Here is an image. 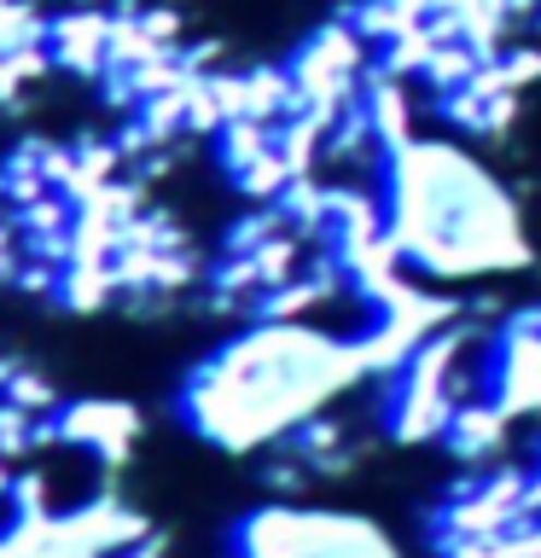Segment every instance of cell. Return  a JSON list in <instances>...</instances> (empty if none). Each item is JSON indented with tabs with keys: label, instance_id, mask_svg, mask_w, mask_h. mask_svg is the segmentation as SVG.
<instances>
[{
	"label": "cell",
	"instance_id": "obj_2",
	"mask_svg": "<svg viewBox=\"0 0 541 558\" xmlns=\"http://www.w3.org/2000/svg\"><path fill=\"white\" fill-rule=\"evenodd\" d=\"M378 216L396 268L419 286L506 279L536 262L518 198L471 151L448 140H408L384 151Z\"/></svg>",
	"mask_w": 541,
	"mask_h": 558
},
{
	"label": "cell",
	"instance_id": "obj_1",
	"mask_svg": "<svg viewBox=\"0 0 541 558\" xmlns=\"http://www.w3.org/2000/svg\"><path fill=\"white\" fill-rule=\"evenodd\" d=\"M373 373L361 331L344 338L314 320H256L227 338L181 390V418L221 453L286 448Z\"/></svg>",
	"mask_w": 541,
	"mask_h": 558
},
{
	"label": "cell",
	"instance_id": "obj_3",
	"mask_svg": "<svg viewBox=\"0 0 541 558\" xmlns=\"http://www.w3.org/2000/svg\"><path fill=\"white\" fill-rule=\"evenodd\" d=\"M239 558H408V547L366 512L344 506H262L233 535Z\"/></svg>",
	"mask_w": 541,
	"mask_h": 558
}]
</instances>
